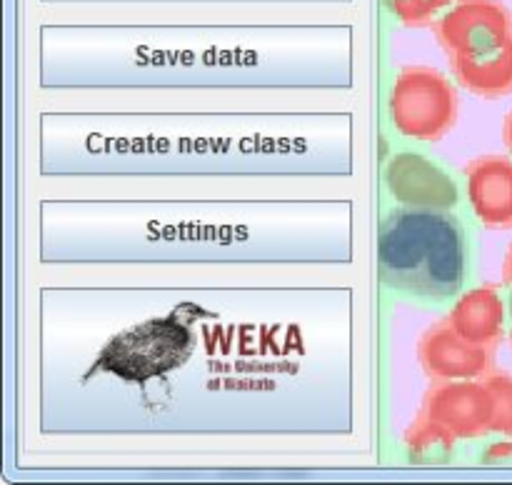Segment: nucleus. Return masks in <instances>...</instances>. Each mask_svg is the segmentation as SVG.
<instances>
[{"label": "nucleus", "instance_id": "obj_8", "mask_svg": "<svg viewBox=\"0 0 512 485\" xmlns=\"http://www.w3.org/2000/svg\"><path fill=\"white\" fill-rule=\"evenodd\" d=\"M468 200L483 225L495 230L512 228V158L483 155L465 165Z\"/></svg>", "mask_w": 512, "mask_h": 485}, {"label": "nucleus", "instance_id": "obj_6", "mask_svg": "<svg viewBox=\"0 0 512 485\" xmlns=\"http://www.w3.org/2000/svg\"><path fill=\"white\" fill-rule=\"evenodd\" d=\"M418 358L430 380L485 378L493 370L495 348L473 345L448 318L430 325L418 343Z\"/></svg>", "mask_w": 512, "mask_h": 485}, {"label": "nucleus", "instance_id": "obj_17", "mask_svg": "<svg viewBox=\"0 0 512 485\" xmlns=\"http://www.w3.org/2000/svg\"><path fill=\"white\" fill-rule=\"evenodd\" d=\"M453 3H460V0H443V8H448V5H453Z\"/></svg>", "mask_w": 512, "mask_h": 485}, {"label": "nucleus", "instance_id": "obj_16", "mask_svg": "<svg viewBox=\"0 0 512 485\" xmlns=\"http://www.w3.org/2000/svg\"><path fill=\"white\" fill-rule=\"evenodd\" d=\"M508 338H510V345H512V285H508Z\"/></svg>", "mask_w": 512, "mask_h": 485}, {"label": "nucleus", "instance_id": "obj_15", "mask_svg": "<svg viewBox=\"0 0 512 485\" xmlns=\"http://www.w3.org/2000/svg\"><path fill=\"white\" fill-rule=\"evenodd\" d=\"M503 138H505V145L512 150V110L508 113V118H505V125H503Z\"/></svg>", "mask_w": 512, "mask_h": 485}, {"label": "nucleus", "instance_id": "obj_3", "mask_svg": "<svg viewBox=\"0 0 512 485\" xmlns=\"http://www.w3.org/2000/svg\"><path fill=\"white\" fill-rule=\"evenodd\" d=\"M460 100L455 85L440 70L408 65L398 73L390 93L395 130L413 140H440L458 123Z\"/></svg>", "mask_w": 512, "mask_h": 485}, {"label": "nucleus", "instance_id": "obj_1", "mask_svg": "<svg viewBox=\"0 0 512 485\" xmlns=\"http://www.w3.org/2000/svg\"><path fill=\"white\" fill-rule=\"evenodd\" d=\"M378 270L385 285L403 293L458 295L468 270L463 225L445 210H393L380 223Z\"/></svg>", "mask_w": 512, "mask_h": 485}, {"label": "nucleus", "instance_id": "obj_12", "mask_svg": "<svg viewBox=\"0 0 512 485\" xmlns=\"http://www.w3.org/2000/svg\"><path fill=\"white\" fill-rule=\"evenodd\" d=\"M490 393H493V433L512 438V375L505 370H490L485 375Z\"/></svg>", "mask_w": 512, "mask_h": 485}, {"label": "nucleus", "instance_id": "obj_2", "mask_svg": "<svg viewBox=\"0 0 512 485\" xmlns=\"http://www.w3.org/2000/svg\"><path fill=\"white\" fill-rule=\"evenodd\" d=\"M195 335L178 315L150 318L110 338L100 350L95 368L108 370L130 383L163 378L188 363Z\"/></svg>", "mask_w": 512, "mask_h": 485}, {"label": "nucleus", "instance_id": "obj_5", "mask_svg": "<svg viewBox=\"0 0 512 485\" xmlns=\"http://www.w3.org/2000/svg\"><path fill=\"white\" fill-rule=\"evenodd\" d=\"M420 415L433 420L455 440L480 438L493 433V393L483 378L433 380Z\"/></svg>", "mask_w": 512, "mask_h": 485}, {"label": "nucleus", "instance_id": "obj_10", "mask_svg": "<svg viewBox=\"0 0 512 485\" xmlns=\"http://www.w3.org/2000/svg\"><path fill=\"white\" fill-rule=\"evenodd\" d=\"M450 65L458 83L480 98L495 100L512 93V40L483 55H455Z\"/></svg>", "mask_w": 512, "mask_h": 485}, {"label": "nucleus", "instance_id": "obj_13", "mask_svg": "<svg viewBox=\"0 0 512 485\" xmlns=\"http://www.w3.org/2000/svg\"><path fill=\"white\" fill-rule=\"evenodd\" d=\"M385 5L400 23L420 25L428 23L443 8V0H385Z\"/></svg>", "mask_w": 512, "mask_h": 485}, {"label": "nucleus", "instance_id": "obj_9", "mask_svg": "<svg viewBox=\"0 0 512 485\" xmlns=\"http://www.w3.org/2000/svg\"><path fill=\"white\" fill-rule=\"evenodd\" d=\"M448 320L468 343L498 348L508 325V303L495 285H483L460 295Z\"/></svg>", "mask_w": 512, "mask_h": 485}, {"label": "nucleus", "instance_id": "obj_4", "mask_svg": "<svg viewBox=\"0 0 512 485\" xmlns=\"http://www.w3.org/2000/svg\"><path fill=\"white\" fill-rule=\"evenodd\" d=\"M435 35L450 58H470L512 40V13L500 0H460L435 23Z\"/></svg>", "mask_w": 512, "mask_h": 485}, {"label": "nucleus", "instance_id": "obj_11", "mask_svg": "<svg viewBox=\"0 0 512 485\" xmlns=\"http://www.w3.org/2000/svg\"><path fill=\"white\" fill-rule=\"evenodd\" d=\"M455 443L458 440L453 435L445 433L440 425L423 418V415H418L415 423L408 428V433H405V445H408L413 463H440V460H448L453 455Z\"/></svg>", "mask_w": 512, "mask_h": 485}, {"label": "nucleus", "instance_id": "obj_7", "mask_svg": "<svg viewBox=\"0 0 512 485\" xmlns=\"http://www.w3.org/2000/svg\"><path fill=\"white\" fill-rule=\"evenodd\" d=\"M385 185L408 208L450 210L458 203V185L440 165L418 153H398L385 165Z\"/></svg>", "mask_w": 512, "mask_h": 485}, {"label": "nucleus", "instance_id": "obj_14", "mask_svg": "<svg viewBox=\"0 0 512 485\" xmlns=\"http://www.w3.org/2000/svg\"><path fill=\"white\" fill-rule=\"evenodd\" d=\"M503 285L508 288L512 285V243L508 248V253H505V263H503Z\"/></svg>", "mask_w": 512, "mask_h": 485}]
</instances>
